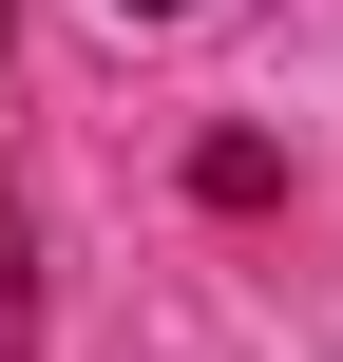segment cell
<instances>
[{"mask_svg":"<svg viewBox=\"0 0 343 362\" xmlns=\"http://www.w3.org/2000/svg\"><path fill=\"white\" fill-rule=\"evenodd\" d=\"M115 19H191V0H115Z\"/></svg>","mask_w":343,"mask_h":362,"instance_id":"obj_1","label":"cell"}]
</instances>
